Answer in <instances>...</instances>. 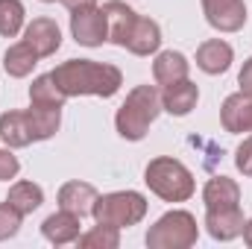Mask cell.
<instances>
[{"label": "cell", "instance_id": "6da1fadb", "mask_svg": "<svg viewBox=\"0 0 252 249\" xmlns=\"http://www.w3.org/2000/svg\"><path fill=\"white\" fill-rule=\"evenodd\" d=\"M64 97H115L124 85L121 67L94 59H67L50 70Z\"/></svg>", "mask_w": 252, "mask_h": 249}, {"label": "cell", "instance_id": "2e32d148", "mask_svg": "<svg viewBox=\"0 0 252 249\" xmlns=\"http://www.w3.org/2000/svg\"><path fill=\"white\" fill-rule=\"evenodd\" d=\"M27 115V126H30V135L32 141H47L59 132V124H62V109L59 106H32L24 112Z\"/></svg>", "mask_w": 252, "mask_h": 249}, {"label": "cell", "instance_id": "5bb4252c", "mask_svg": "<svg viewBox=\"0 0 252 249\" xmlns=\"http://www.w3.org/2000/svg\"><path fill=\"white\" fill-rule=\"evenodd\" d=\"M235 59V50L232 44H226L223 38H211V41H202L196 47V67L208 76H217V73H226L229 64Z\"/></svg>", "mask_w": 252, "mask_h": 249}, {"label": "cell", "instance_id": "3957f363", "mask_svg": "<svg viewBox=\"0 0 252 249\" xmlns=\"http://www.w3.org/2000/svg\"><path fill=\"white\" fill-rule=\"evenodd\" d=\"M161 112V91L156 85H135L115 115L118 135L126 141H141Z\"/></svg>", "mask_w": 252, "mask_h": 249}, {"label": "cell", "instance_id": "8992f818", "mask_svg": "<svg viewBox=\"0 0 252 249\" xmlns=\"http://www.w3.org/2000/svg\"><path fill=\"white\" fill-rule=\"evenodd\" d=\"M199 238V226L196 217L190 211H167L164 217H158L150 232H147V247L150 249H188Z\"/></svg>", "mask_w": 252, "mask_h": 249}, {"label": "cell", "instance_id": "44dd1931", "mask_svg": "<svg viewBox=\"0 0 252 249\" xmlns=\"http://www.w3.org/2000/svg\"><path fill=\"white\" fill-rule=\"evenodd\" d=\"M6 202H9L15 211H21V214L27 217V214H32V211L41 208V202H44V190L35 185V182H15V185L9 187Z\"/></svg>", "mask_w": 252, "mask_h": 249}, {"label": "cell", "instance_id": "4316f807", "mask_svg": "<svg viewBox=\"0 0 252 249\" xmlns=\"http://www.w3.org/2000/svg\"><path fill=\"white\" fill-rule=\"evenodd\" d=\"M235 164L244 176H252V135L244 138V144L235 150Z\"/></svg>", "mask_w": 252, "mask_h": 249}, {"label": "cell", "instance_id": "cb8c5ba5", "mask_svg": "<svg viewBox=\"0 0 252 249\" xmlns=\"http://www.w3.org/2000/svg\"><path fill=\"white\" fill-rule=\"evenodd\" d=\"M24 3L21 0H0V35L15 38L24 27Z\"/></svg>", "mask_w": 252, "mask_h": 249}, {"label": "cell", "instance_id": "d6986e66", "mask_svg": "<svg viewBox=\"0 0 252 249\" xmlns=\"http://www.w3.org/2000/svg\"><path fill=\"white\" fill-rule=\"evenodd\" d=\"M0 138L12 150L30 147L32 135H30V126H27V115L24 112H3L0 115Z\"/></svg>", "mask_w": 252, "mask_h": 249}, {"label": "cell", "instance_id": "8fae6325", "mask_svg": "<svg viewBox=\"0 0 252 249\" xmlns=\"http://www.w3.org/2000/svg\"><path fill=\"white\" fill-rule=\"evenodd\" d=\"M244 211L241 205H232V208H214V211H205V229L214 241H235L241 238L244 232Z\"/></svg>", "mask_w": 252, "mask_h": 249}, {"label": "cell", "instance_id": "52a82bcc", "mask_svg": "<svg viewBox=\"0 0 252 249\" xmlns=\"http://www.w3.org/2000/svg\"><path fill=\"white\" fill-rule=\"evenodd\" d=\"M70 32H73V41L76 44H82V47H100L103 41H109V18H106V9L88 6V9L70 12Z\"/></svg>", "mask_w": 252, "mask_h": 249}, {"label": "cell", "instance_id": "f546056e", "mask_svg": "<svg viewBox=\"0 0 252 249\" xmlns=\"http://www.w3.org/2000/svg\"><path fill=\"white\" fill-rule=\"evenodd\" d=\"M241 235H244V241H247V247L252 249V220H247V223H244V232H241Z\"/></svg>", "mask_w": 252, "mask_h": 249}, {"label": "cell", "instance_id": "277c9868", "mask_svg": "<svg viewBox=\"0 0 252 249\" xmlns=\"http://www.w3.org/2000/svg\"><path fill=\"white\" fill-rule=\"evenodd\" d=\"M144 182H147V187L156 196H161L164 202H185L196 190L193 173L179 158H170V156L153 158L147 164V170H144Z\"/></svg>", "mask_w": 252, "mask_h": 249}, {"label": "cell", "instance_id": "83f0119b", "mask_svg": "<svg viewBox=\"0 0 252 249\" xmlns=\"http://www.w3.org/2000/svg\"><path fill=\"white\" fill-rule=\"evenodd\" d=\"M238 85H241V91L252 94V56L247 59V62H244L241 73H238Z\"/></svg>", "mask_w": 252, "mask_h": 249}, {"label": "cell", "instance_id": "9a60e30c", "mask_svg": "<svg viewBox=\"0 0 252 249\" xmlns=\"http://www.w3.org/2000/svg\"><path fill=\"white\" fill-rule=\"evenodd\" d=\"M202 202H205V211L241 205V185L229 176H214L202 187Z\"/></svg>", "mask_w": 252, "mask_h": 249}, {"label": "cell", "instance_id": "4fadbf2b", "mask_svg": "<svg viewBox=\"0 0 252 249\" xmlns=\"http://www.w3.org/2000/svg\"><path fill=\"white\" fill-rule=\"evenodd\" d=\"M196 100H199V88H196V82H190V79L170 82V85H164V91H161V109H164L167 115H173V118L190 115L193 106H196Z\"/></svg>", "mask_w": 252, "mask_h": 249}, {"label": "cell", "instance_id": "ffe728a7", "mask_svg": "<svg viewBox=\"0 0 252 249\" xmlns=\"http://www.w3.org/2000/svg\"><path fill=\"white\" fill-rule=\"evenodd\" d=\"M38 59H41V56H38L27 41H18V44H12V47L3 53V67H6L9 76L24 79V76L32 73V67L38 64Z\"/></svg>", "mask_w": 252, "mask_h": 249}, {"label": "cell", "instance_id": "f1b7e54d", "mask_svg": "<svg viewBox=\"0 0 252 249\" xmlns=\"http://www.w3.org/2000/svg\"><path fill=\"white\" fill-rule=\"evenodd\" d=\"M62 3L70 9V12H76V9H88V6H97V0H62Z\"/></svg>", "mask_w": 252, "mask_h": 249}, {"label": "cell", "instance_id": "4dcf8cb0", "mask_svg": "<svg viewBox=\"0 0 252 249\" xmlns=\"http://www.w3.org/2000/svg\"><path fill=\"white\" fill-rule=\"evenodd\" d=\"M41 3H56V0H41Z\"/></svg>", "mask_w": 252, "mask_h": 249}, {"label": "cell", "instance_id": "603a6c76", "mask_svg": "<svg viewBox=\"0 0 252 249\" xmlns=\"http://www.w3.org/2000/svg\"><path fill=\"white\" fill-rule=\"evenodd\" d=\"M76 244L82 249H118L121 247V229H112V226H94L91 232L79 235Z\"/></svg>", "mask_w": 252, "mask_h": 249}, {"label": "cell", "instance_id": "ba28073f", "mask_svg": "<svg viewBox=\"0 0 252 249\" xmlns=\"http://www.w3.org/2000/svg\"><path fill=\"white\" fill-rule=\"evenodd\" d=\"M205 21L220 32H238L247 24V3L244 0H202Z\"/></svg>", "mask_w": 252, "mask_h": 249}, {"label": "cell", "instance_id": "7c38bea8", "mask_svg": "<svg viewBox=\"0 0 252 249\" xmlns=\"http://www.w3.org/2000/svg\"><path fill=\"white\" fill-rule=\"evenodd\" d=\"M82 217L73 214V211H64L59 208L56 214H50L44 223H41V235L53 244V247H64V244H76V238L82 235Z\"/></svg>", "mask_w": 252, "mask_h": 249}, {"label": "cell", "instance_id": "5b68a950", "mask_svg": "<svg viewBox=\"0 0 252 249\" xmlns=\"http://www.w3.org/2000/svg\"><path fill=\"white\" fill-rule=\"evenodd\" d=\"M91 217L100 226H112V229H126L135 226L147 217V196L138 190H115V193H97Z\"/></svg>", "mask_w": 252, "mask_h": 249}, {"label": "cell", "instance_id": "ac0fdd59", "mask_svg": "<svg viewBox=\"0 0 252 249\" xmlns=\"http://www.w3.org/2000/svg\"><path fill=\"white\" fill-rule=\"evenodd\" d=\"M94 199H97V190H94V185H88V182H67V185L59 187V208L73 211L79 217L91 214Z\"/></svg>", "mask_w": 252, "mask_h": 249}, {"label": "cell", "instance_id": "7402d4cb", "mask_svg": "<svg viewBox=\"0 0 252 249\" xmlns=\"http://www.w3.org/2000/svg\"><path fill=\"white\" fill-rule=\"evenodd\" d=\"M64 91L56 85V79L50 76V73H44V76H35L32 79V85H30V103L32 106H64Z\"/></svg>", "mask_w": 252, "mask_h": 249}, {"label": "cell", "instance_id": "9c48e42d", "mask_svg": "<svg viewBox=\"0 0 252 249\" xmlns=\"http://www.w3.org/2000/svg\"><path fill=\"white\" fill-rule=\"evenodd\" d=\"M220 124L232 135L252 132V94H247V91L229 94L220 106Z\"/></svg>", "mask_w": 252, "mask_h": 249}, {"label": "cell", "instance_id": "d4e9b609", "mask_svg": "<svg viewBox=\"0 0 252 249\" xmlns=\"http://www.w3.org/2000/svg\"><path fill=\"white\" fill-rule=\"evenodd\" d=\"M21 220H24V214H21V211H15L9 202H0V241L15 238V235H18V229H21Z\"/></svg>", "mask_w": 252, "mask_h": 249}, {"label": "cell", "instance_id": "e0dca14e", "mask_svg": "<svg viewBox=\"0 0 252 249\" xmlns=\"http://www.w3.org/2000/svg\"><path fill=\"white\" fill-rule=\"evenodd\" d=\"M188 73H190V62L182 53H176V50H164V53H158L156 62H153V79H156L161 88L170 85V82L188 79Z\"/></svg>", "mask_w": 252, "mask_h": 249}, {"label": "cell", "instance_id": "30bf717a", "mask_svg": "<svg viewBox=\"0 0 252 249\" xmlns=\"http://www.w3.org/2000/svg\"><path fill=\"white\" fill-rule=\"evenodd\" d=\"M24 41L41 56H53L59 47H62V32H59V24L53 18H32V24H27L24 30Z\"/></svg>", "mask_w": 252, "mask_h": 249}, {"label": "cell", "instance_id": "7a4b0ae2", "mask_svg": "<svg viewBox=\"0 0 252 249\" xmlns=\"http://www.w3.org/2000/svg\"><path fill=\"white\" fill-rule=\"evenodd\" d=\"M103 9L109 18V41L112 44L124 47L135 56H150L161 47V30L153 18L138 15L124 0H109Z\"/></svg>", "mask_w": 252, "mask_h": 249}, {"label": "cell", "instance_id": "484cf974", "mask_svg": "<svg viewBox=\"0 0 252 249\" xmlns=\"http://www.w3.org/2000/svg\"><path fill=\"white\" fill-rule=\"evenodd\" d=\"M18 170H21V161L12 156V147H9V150H0V182L15 179Z\"/></svg>", "mask_w": 252, "mask_h": 249}]
</instances>
